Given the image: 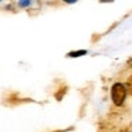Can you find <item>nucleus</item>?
I'll list each match as a JSON object with an SVG mask.
<instances>
[{"label":"nucleus","mask_w":132,"mask_h":132,"mask_svg":"<svg viewBox=\"0 0 132 132\" xmlns=\"http://www.w3.org/2000/svg\"><path fill=\"white\" fill-rule=\"evenodd\" d=\"M118 132H132V125H129V126H125V128H122L121 131H118Z\"/></svg>","instance_id":"7ed1b4c3"},{"label":"nucleus","mask_w":132,"mask_h":132,"mask_svg":"<svg viewBox=\"0 0 132 132\" xmlns=\"http://www.w3.org/2000/svg\"><path fill=\"white\" fill-rule=\"evenodd\" d=\"M111 97H112V101H114L115 105H122L125 98H126L125 85L121 84V82L114 84V85H112V89H111Z\"/></svg>","instance_id":"f257e3e1"},{"label":"nucleus","mask_w":132,"mask_h":132,"mask_svg":"<svg viewBox=\"0 0 132 132\" xmlns=\"http://www.w3.org/2000/svg\"><path fill=\"white\" fill-rule=\"evenodd\" d=\"M126 91H129V94L132 95V77L128 78V81H126Z\"/></svg>","instance_id":"f03ea898"},{"label":"nucleus","mask_w":132,"mask_h":132,"mask_svg":"<svg viewBox=\"0 0 132 132\" xmlns=\"http://www.w3.org/2000/svg\"><path fill=\"white\" fill-rule=\"evenodd\" d=\"M129 64H131V65H132V60H131V61H129Z\"/></svg>","instance_id":"20e7f679"}]
</instances>
